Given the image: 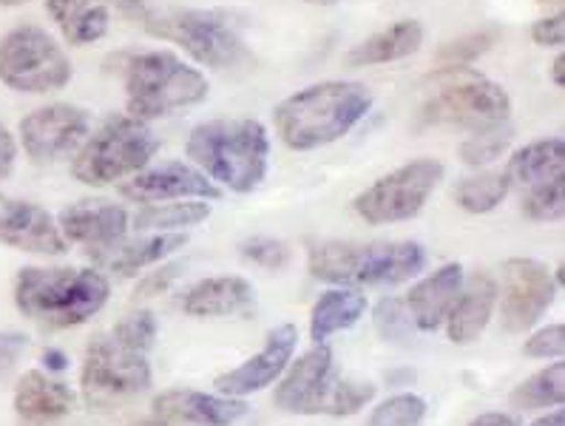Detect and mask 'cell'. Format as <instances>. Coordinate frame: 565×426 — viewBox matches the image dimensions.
<instances>
[{
	"mask_svg": "<svg viewBox=\"0 0 565 426\" xmlns=\"http://www.w3.org/2000/svg\"><path fill=\"white\" fill-rule=\"evenodd\" d=\"M373 108V94L361 83L324 81L290 94L273 108L281 142L294 151H316L353 131Z\"/></svg>",
	"mask_w": 565,
	"mask_h": 426,
	"instance_id": "cell-1",
	"label": "cell"
},
{
	"mask_svg": "<svg viewBox=\"0 0 565 426\" xmlns=\"http://www.w3.org/2000/svg\"><path fill=\"white\" fill-rule=\"evenodd\" d=\"M111 285L94 267H23L14 276V305L49 330L94 319L106 307Z\"/></svg>",
	"mask_w": 565,
	"mask_h": 426,
	"instance_id": "cell-2",
	"label": "cell"
},
{
	"mask_svg": "<svg viewBox=\"0 0 565 426\" xmlns=\"http://www.w3.org/2000/svg\"><path fill=\"white\" fill-rule=\"evenodd\" d=\"M185 151L213 185L233 193L256 191L270 166V137L259 120L200 123Z\"/></svg>",
	"mask_w": 565,
	"mask_h": 426,
	"instance_id": "cell-3",
	"label": "cell"
},
{
	"mask_svg": "<svg viewBox=\"0 0 565 426\" xmlns=\"http://www.w3.org/2000/svg\"><path fill=\"white\" fill-rule=\"evenodd\" d=\"M307 267L319 281L339 287H393L415 279L426 267L418 242H313Z\"/></svg>",
	"mask_w": 565,
	"mask_h": 426,
	"instance_id": "cell-4",
	"label": "cell"
},
{
	"mask_svg": "<svg viewBox=\"0 0 565 426\" xmlns=\"http://www.w3.org/2000/svg\"><path fill=\"white\" fill-rule=\"evenodd\" d=\"M142 29L153 38L177 43L207 68H231L247 57L239 14L231 9H146Z\"/></svg>",
	"mask_w": 565,
	"mask_h": 426,
	"instance_id": "cell-5",
	"label": "cell"
},
{
	"mask_svg": "<svg viewBox=\"0 0 565 426\" xmlns=\"http://www.w3.org/2000/svg\"><path fill=\"white\" fill-rule=\"evenodd\" d=\"M211 86L200 68L188 66L173 52H140L126 63L128 117L148 123L157 117L200 106Z\"/></svg>",
	"mask_w": 565,
	"mask_h": 426,
	"instance_id": "cell-6",
	"label": "cell"
},
{
	"mask_svg": "<svg viewBox=\"0 0 565 426\" xmlns=\"http://www.w3.org/2000/svg\"><path fill=\"white\" fill-rule=\"evenodd\" d=\"M509 114H512V97L500 83L489 81L480 72L455 68V72L435 74V88L420 103L418 123L483 131L509 123Z\"/></svg>",
	"mask_w": 565,
	"mask_h": 426,
	"instance_id": "cell-7",
	"label": "cell"
},
{
	"mask_svg": "<svg viewBox=\"0 0 565 426\" xmlns=\"http://www.w3.org/2000/svg\"><path fill=\"white\" fill-rule=\"evenodd\" d=\"M160 148L157 134L134 117H108L97 131L77 148L72 177L83 185L103 188L140 173Z\"/></svg>",
	"mask_w": 565,
	"mask_h": 426,
	"instance_id": "cell-8",
	"label": "cell"
},
{
	"mask_svg": "<svg viewBox=\"0 0 565 426\" xmlns=\"http://www.w3.org/2000/svg\"><path fill=\"white\" fill-rule=\"evenodd\" d=\"M72 61L46 29L23 23L0 38V83L21 94H49L68 86Z\"/></svg>",
	"mask_w": 565,
	"mask_h": 426,
	"instance_id": "cell-9",
	"label": "cell"
},
{
	"mask_svg": "<svg viewBox=\"0 0 565 426\" xmlns=\"http://www.w3.org/2000/svg\"><path fill=\"white\" fill-rule=\"evenodd\" d=\"M151 364L146 353L120 344L114 336H97L86 347L81 393L92 409H114L151 390Z\"/></svg>",
	"mask_w": 565,
	"mask_h": 426,
	"instance_id": "cell-10",
	"label": "cell"
},
{
	"mask_svg": "<svg viewBox=\"0 0 565 426\" xmlns=\"http://www.w3.org/2000/svg\"><path fill=\"white\" fill-rule=\"evenodd\" d=\"M276 406L290 415H333L341 418L350 413V384L335 375L333 350L327 344H313L301 359L287 364L281 373Z\"/></svg>",
	"mask_w": 565,
	"mask_h": 426,
	"instance_id": "cell-11",
	"label": "cell"
},
{
	"mask_svg": "<svg viewBox=\"0 0 565 426\" xmlns=\"http://www.w3.org/2000/svg\"><path fill=\"white\" fill-rule=\"evenodd\" d=\"M444 162L413 160L395 171L384 173L379 182L359 193L353 202L355 213L370 225H393L418 216L429 202L435 188L444 182Z\"/></svg>",
	"mask_w": 565,
	"mask_h": 426,
	"instance_id": "cell-12",
	"label": "cell"
},
{
	"mask_svg": "<svg viewBox=\"0 0 565 426\" xmlns=\"http://www.w3.org/2000/svg\"><path fill=\"white\" fill-rule=\"evenodd\" d=\"M559 285L543 262L514 256L503 262V301L500 324L505 333H529L554 305Z\"/></svg>",
	"mask_w": 565,
	"mask_h": 426,
	"instance_id": "cell-13",
	"label": "cell"
},
{
	"mask_svg": "<svg viewBox=\"0 0 565 426\" xmlns=\"http://www.w3.org/2000/svg\"><path fill=\"white\" fill-rule=\"evenodd\" d=\"M92 117L72 103H49L21 120V146L32 162H54L86 140Z\"/></svg>",
	"mask_w": 565,
	"mask_h": 426,
	"instance_id": "cell-14",
	"label": "cell"
},
{
	"mask_svg": "<svg viewBox=\"0 0 565 426\" xmlns=\"http://www.w3.org/2000/svg\"><path fill=\"white\" fill-rule=\"evenodd\" d=\"M296 344H299V330L294 324L273 327L259 353L213 381L216 393L227 395V398H245V395L259 393V390L270 386L273 381L281 379L287 364L294 361Z\"/></svg>",
	"mask_w": 565,
	"mask_h": 426,
	"instance_id": "cell-15",
	"label": "cell"
},
{
	"mask_svg": "<svg viewBox=\"0 0 565 426\" xmlns=\"http://www.w3.org/2000/svg\"><path fill=\"white\" fill-rule=\"evenodd\" d=\"M120 193L126 200L146 202V205L168 200H222V188L213 185L200 168L185 162L142 168L128 182H120Z\"/></svg>",
	"mask_w": 565,
	"mask_h": 426,
	"instance_id": "cell-16",
	"label": "cell"
},
{
	"mask_svg": "<svg viewBox=\"0 0 565 426\" xmlns=\"http://www.w3.org/2000/svg\"><path fill=\"white\" fill-rule=\"evenodd\" d=\"M0 245L34 256H63L68 251L57 220L46 207L7 196H0Z\"/></svg>",
	"mask_w": 565,
	"mask_h": 426,
	"instance_id": "cell-17",
	"label": "cell"
},
{
	"mask_svg": "<svg viewBox=\"0 0 565 426\" xmlns=\"http://www.w3.org/2000/svg\"><path fill=\"white\" fill-rule=\"evenodd\" d=\"M153 418L180 426H231L247 415L242 398L207 395L200 390H168L151 404Z\"/></svg>",
	"mask_w": 565,
	"mask_h": 426,
	"instance_id": "cell-18",
	"label": "cell"
},
{
	"mask_svg": "<svg viewBox=\"0 0 565 426\" xmlns=\"http://www.w3.org/2000/svg\"><path fill=\"white\" fill-rule=\"evenodd\" d=\"M57 227L66 242H81L88 247H108L126 239L128 213L117 202L83 200L63 207L57 216Z\"/></svg>",
	"mask_w": 565,
	"mask_h": 426,
	"instance_id": "cell-19",
	"label": "cell"
},
{
	"mask_svg": "<svg viewBox=\"0 0 565 426\" xmlns=\"http://www.w3.org/2000/svg\"><path fill=\"white\" fill-rule=\"evenodd\" d=\"M498 290L500 287L494 276L486 274V270H475L469 279H463L458 299L446 316V336L452 344H472L480 339V333L494 316Z\"/></svg>",
	"mask_w": 565,
	"mask_h": 426,
	"instance_id": "cell-20",
	"label": "cell"
},
{
	"mask_svg": "<svg viewBox=\"0 0 565 426\" xmlns=\"http://www.w3.org/2000/svg\"><path fill=\"white\" fill-rule=\"evenodd\" d=\"M463 267L449 262V265L438 267L426 279H420L418 285H413L404 301L415 327H418V333H435L444 324L455 299H458L460 287H463Z\"/></svg>",
	"mask_w": 565,
	"mask_h": 426,
	"instance_id": "cell-21",
	"label": "cell"
},
{
	"mask_svg": "<svg viewBox=\"0 0 565 426\" xmlns=\"http://www.w3.org/2000/svg\"><path fill=\"white\" fill-rule=\"evenodd\" d=\"M256 307V290L245 276H213L188 287L182 296V310L193 319H220L242 316Z\"/></svg>",
	"mask_w": 565,
	"mask_h": 426,
	"instance_id": "cell-22",
	"label": "cell"
},
{
	"mask_svg": "<svg viewBox=\"0 0 565 426\" xmlns=\"http://www.w3.org/2000/svg\"><path fill=\"white\" fill-rule=\"evenodd\" d=\"M188 245L185 234H148L137 239H120L108 247H92L88 254L114 276H137L151 265H160L168 256Z\"/></svg>",
	"mask_w": 565,
	"mask_h": 426,
	"instance_id": "cell-23",
	"label": "cell"
},
{
	"mask_svg": "<svg viewBox=\"0 0 565 426\" xmlns=\"http://www.w3.org/2000/svg\"><path fill=\"white\" fill-rule=\"evenodd\" d=\"M14 413L29 424L66 418L77 404V395L68 384L52 379L43 370H29L14 384Z\"/></svg>",
	"mask_w": 565,
	"mask_h": 426,
	"instance_id": "cell-24",
	"label": "cell"
},
{
	"mask_svg": "<svg viewBox=\"0 0 565 426\" xmlns=\"http://www.w3.org/2000/svg\"><path fill=\"white\" fill-rule=\"evenodd\" d=\"M424 46V23L406 18V21L393 23L370 34L366 41L347 52L350 66H381V63H395L404 57H413Z\"/></svg>",
	"mask_w": 565,
	"mask_h": 426,
	"instance_id": "cell-25",
	"label": "cell"
},
{
	"mask_svg": "<svg viewBox=\"0 0 565 426\" xmlns=\"http://www.w3.org/2000/svg\"><path fill=\"white\" fill-rule=\"evenodd\" d=\"M509 180L512 185L534 188L540 182L565 177V142L563 137H545L534 140L512 153L509 160Z\"/></svg>",
	"mask_w": 565,
	"mask_h": 426,
	"instance_id": "cell-26",
	"label": "cell"
},
{
	"mask_svg": "<svg viewBox=\"0 0 565 426\" xmlns=\"http://www.w3.org/2000/svg\"><path fill=\"white\" fill-rule=\"evenodd\" d=\"M46 12L72 46L100 41L111 23V12L100 0H46Z\"/></svg>",
	"mask_w": 565,
	"mask_h": 426,
	"instance_id": "cell-27",
	"label": "cell"
},
{
	"mask_svg": "<svg viewBox=\"0 0 565 426\" xmlns=\"http://www.w3.org/2000/svg\"><path fill=\"white\" fill-rule=\"evenodd\" d=\"M366 313V296L350 287H339V290H327L319 296L310 313V339L316 344H324L333 333L350 330L359 324L361 316Z\"/></svg>",
	"mask_w": 565,
	"mask_h": 426,
	"instance_id": "cell-28",
	"label": "cell"
},
{
	"mask_svg": "<svg viewBox=\"0 0 565 426\" xmlns=\"http://www.w3.org/2000/svg\"><path fill=\"white\" fill-rule=\"evenodd\" d=\"M211 216V205L200 200H173L157 202V205L142 207L134 216L137 231H151V234H180L182 227L202 225Z\"/></svg>",
	"mask_w": 565,
	"mask_h": 426,
	"instance_id": "cell-29",
	"label": "cell"
},
{
	"mask_svg": "<svg viewBox=\"0 0 565 426\" xmlns=\"http://www.w3.org/2000/svg\"><path fill=\"white\" fill-rule=\"evenodd\" d=\"M565 401V364L554 361V364L543 366L540 373L529 375L523 384H518L509 395V404L514 409H559Z\"/></svg>",
	"mask_w": 565,
	"mask_h": 426,
	"instance_id": "cell-30",
	"label": "cell"
},
{
	"mask_svg": "<svg viewBox=\"0 0 565 426\" xmlns=\"http://www.w3.org/2000/svg\"><path fill=\"white\" fill-rule=\"evenodd\" d=\"M512 191V180H509V173L500 171H489V173H478V177H466L455 185L452 200L455 205L463 207L466 213H492L494 207L503 205V200Z\"/></svg>",
	"mask_w": 565,
	"mask_h": 426,
	"instance_id": "cell-31",
	"label": "cell"
},
{
	"mask_svg": "<svg viewBox=\"0 0 565 426\" xmlns=\"http://www.w3.org/2000/svg\"><path fill=\"white\" fill-rule=\"evenodd\" d=\"M514 140V128L512 123H500V126L483 128V131H472L469 140H463L460 146V160L472 168L492 166L494 160H500L509 146Z\"/></svg>",
	"mask_w": 565,
	"mask_h": 426,
	"instance_id": "cell-32",
	"label": "cell"
},
{
	"mask_svg": "<svg viewBox=\"0 0 565 426\" xmlns=\"http://www.w3.org/2000/svg\"><path fill=\"white\" fill-rule=\"evenodd\" d=\"M373 324L381 339L398 347H409L415 341V333H418L413 316L406 310V301L398 299V296H384L373 307Z\"/></svg>",
	"mask_w": 565,
	"mask_h": 426,
	"instance_id": "cell-33",
	"label": "cell"
},
{
	"mask_svg": "<svg viewBox=\"0 0 565 426\" xmlns=\"http://www.w3.org/2000/svg\"><path fill=\"white\" fill-rule=\"evenodd\" d=\"M492 43H494V32H472V34H463V38H455V41L440 46L438 54H435V74L466 68V63L478 61L480 54L489 52Z\"/></svg>",
	"mask_w": 565,
	"mask_h": 426,
	"instance_id": "cell-34",
	"label": "cell"
},
{
	"mask_svg": "<svg viewBox=\"0 0 565 426\" xmlns=\"http://www.w3.org/2000/svg\"><path fill=\"white\" fill-rule=\"evenodd\" d=\"M523 213L532 222H559L565 213V180H548L529 188L523 196Z\"/></svg>",
	"mask_w": 565,
	"mask_h": 426,
	"instance_id": "cell-35",
	"label": "cell"
},
{
	"mask_svg": "<svg viewBox=\"0 0 565 426\" xmlns=\"http://www.w3.org/2000/svg\"><path fill=\"white\" fill-rule=\"evenodd\" d=\"M426 418V401L420 395L401 393L379 404L366 426H420Z\"/></svg>",
	"mask_w": 565,
	"mask_h": 426,
	"instance_id": "cell-36",
	"label": "cell"
},
{
	"mask_svg": "<svg viewBox=\"0 0 565 426\" xmlns=\"http://www.w3.org/2000/svg\"><path fill=\"white\" fill-rule=\"evenodd\" d=\"M111 336L137 353H148L157 341V319H153L151 310H134L126 319L117 321Z\"/></svg>",
	"mask_w": 565,
	"mask_h": 426,
	"instance_id": "cell-37",
	"label": "cell"
},
{
	"mask_svg": "<svg viewBox=\"0 0 565 426\" xmlns=\"http://www.w3.org/2000/svg\"><path fill=\"white\" fill-rule=\"evenodd\" d=\"M239 254L242 259L265 267V270H281V267H287L290 259H294L290 245H285L281 239H273V236H250V239H245L239 245Z\"/></svg>",
	"mask_w": 565,
	"mask_h": 426,
	"instance_id": "cell-38",
	"label": "cell"
},
{
	"mask_svg": "<svg viewBox=\"0 0 565 426\" xmlns=\"http://www.w3.org/2000/svg\"><path fill=\"white\" fill-rule=\"evenodd\" d=\"M565 353V327L563 324H548L537 333L529 336L523 344L525 359H563Z\"/></svg>",
	"mask_w": 565,
	"mask_h": 426,
	"instance_id": "cell-39",
	"label": "cell"
},
{
	"mask_svg": "<svg viewBox=\"0 0 565 426\" xmlns=\"http://www.w3.org/2000/svg\"><path fill=\"white\" fill-rule=\"evenodd\" d=\"M180 270H182V265L157 267L151 276H146V279H142V285L137 287V294H134V296H137V299H151V296L166 294L168 287L173 285V279L180 276Z\"/></svg>",
	"mask_w": 565,
	"mask_h": 426,
	"instance_id": "cell-40",
	"label": "cell"
},
{
	"mask_svg": "<svg viewBox=\"0 0 565 426\" xmlns=\"http://www.w3.org/2000/svg\"><path fill=\"white\" fill-rule=\"evenodd\" d=\"M532 41L537 46H563L565 41V14L557 12L552 18H543L532 26Z\"/></svg>",
	"mask_w": 565,
	"mask_h": 426,
	"instance_id": "cell-41",
	"label": "cell"
},
{
	"mask_svg": "<svg viewBox=\"0 0 565 426\" xmlns=\"http://www.w3.org/2000/svg\"><path fill=\"white\" fill-rule=\"evenodd\" d=\"M29 350V336L26 333H14V330H9V333H0V373H7V370H12L18 361H21V355Z\"/></svg>",
	"mask_w": 565,
	"mask_h": 426,
	"instance_id": "cell-42",
	"label": "cell"
},
{
	"mask_svg": "<svg viewBox=\"0 0 565 426\" xmlns=\"http://www.w3.org/2000/svg\"><path fill=\"white\" fill-rule=\"evenodd\" d=\"M14 162H18V140H14L12 131L0 123V180H7L9 173L14 171Z\"/></svg>",
	"mask_w": 565,
	"mask_h": 426,
	"instance_id": "cell-43",
	"label": "cell"
},
{
	"mask_svg": "<svg viewBox=\"0 0 565 426\" xmlns=\"http://www.w3.org/2000/svg\"><path fill=\"white\" fill-rule=\"evenodd\" d=\"M466 426H520V420L509 413H483Z\"/></svg>",
	"mask_w": 565,
	"mask_h": 426,
	"instance_id": "cell-44",
	"label": "cell"
},
{
	"mask_svg": "<svg viewBox=\"0 0 565 426\" xmlns=\"http://www.w3.org/2000/svg\"><path fill=\"white\" fill-rule=\"evenodd\" d=\"M43 366H46L49 373H66L68 370V364H72V361L66 359V353H63V350H43Z\"/></svg>",
	"mask_w": 565,
	"mask_h": 426,
	"instance_id": "cell-45",
	"label": "cell"
},
{
	"mask_svg": "<svg viewBox=\"0 0 565 426\" xmlns=\"http://www.w3.org/2000/svg\"><path fill=\"white\" fill-rule=\"evenodd\" d=\"M552 81L557 88L565 86V54L563 52H559L552 63Z\"/></svg>",
	"mask_w": 565,
	"mask_h": 426,
	"instance_id": "cell-46",
	"label": "cell"
},
{
	"mask_svg": "<svg viewBox=\"0 0 565 426\" xmlns=\"http://www.w3.org/2000/svg\"><path fill=\"white\" fill-rule=\"evenodd\" d=\"M532 426H565V413H563V406H559V409H552V413H545L543 418L534 420Z\"/></svg>",
	"mask_w": 565,
	"mask_h": 426,
	"instance_id": "cell-47",
	"label": "cell"
},
{
	"mask_svg": "<svg viewBox=\"0 0 565 426\" xmlns=\"http://www.w3.org/2000/svg\"><path fill=\"white\" fill-rule=\"evenodd\" d=\"M134 426H180V424H168V420L151 418V420H140V424H134Z\"/></svg>",
	"mask_w": 565,
	"mask_h": 426,
	"instance_id": "cell-48",
	"label": "cell"
},
{
	"mask_svg": "<svg viewBox=\"0 0 565 426\" xmlns=\"http://www.w3.org/2000/svg\"><path fill=\"white\" fill-rule=\"evenodd\" d=\"M29 0H0V7H23Z\"/></svg>",
	"mask_w": 565,
	"mask_h": 426,
	"instance_id": "cell-49",
	"label": "cell"
},
{
	"mask_svg": "<svg viewBox=\"0 0 565 426\" xmlns=\"http://www.w3.org/2000/svg\"><path fill=\"white\" fill-rule=\"evenodd\" d=\"M307 3H321V7H327V3H339V0H307Z\"/></svg>",
	"mask_w": 565,
	"mask_h": 426,
	"instance_id": "cell-50",
	"label": "cell"
},
{
	"mask_svg": "<svg viewBox=\"0 0 565 426\" xmlns=\"http://www.w3.org/2000/svg\"><path fill=\"white\" fill-rule=\"evenodd\" d=\"M552 3H563V0H552Z\"/></svg>",
	"mask_w": 565,
	"mask_h": 426,
	"instance_id": "cell-51",
	"label": "cell"
}]
</instances>
